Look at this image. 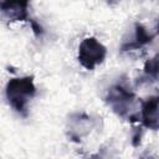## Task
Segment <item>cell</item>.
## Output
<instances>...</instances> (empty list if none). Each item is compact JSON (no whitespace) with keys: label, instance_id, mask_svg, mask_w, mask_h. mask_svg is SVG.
I'll use <instances>...</instances> for the list:
<instances>
[{"label":"cell","instance_id":"3957f363","mask_svg":"<svg viewBox=\"0 0 159 159\" xmlns=\"http://www.w3.org/2000/svg\"><path fill=\"white\" fill-rule=\"evenodd\" d=\"M135 99L134 93L123 84H116L109 88L107 94V102L112 109L120 117L128 118L130 120V109Z\"/></svg>","mask_w":159,"mask_h":159},{"label":"cell","instance_id":"6da1fadb","mask_svg":"<svg viewBox=\"0 0 159 159\" xmlns=\"http://www.w3.org/2000/svg\"><path fill=\"white\" fill-rule=\"evenodd\" d=\"M6 99L10 107L21 117L26 118L29 114V102L36 94L34 77H17L11 78L5 88Z\"/></svg>","mask_w":159,"mask_h":159},{"label":"cell","instance_id":"7a4b0ae2","mask_svg":"<svg viewBox=\"0 0 159 159\" xmlns=\"http://www.w3.org/2000/svg\"><path fill=\"white\" fill-rule=\"evenodd\" d=\"M107 56V48L96 39H84L78 47V61L88 71H92L96 66L101 65Z\"/></svg>","mask_w":159,"mask_h":159},{"label":"cell","instance_id":"8992f818","mask_svg":"<svg viewBox=\"0 0 159 159\" xmlns=\"http://www.w3.org/2000/svg\"><path fill=\"white\" fill-rule=\"evenodd\" d=\"M154 39V34L148 32V30L142 26L140 24H135V30H134V40H132L129 43H123L122 51H128L133 48H140L144 45H148L152 42Z\"/></svg>","mask_w":159,"mask_h":159},{"label":"cell","instance_id":"5b68a950","mask_svg":"<svg viewBox=\"0 0 159 159\" xmlns=\"http://www.w3.org/2000/svg\"><path fill=\"white\" fill-rule=\"evenodd\" d=\"M140 120L144 127L153 130L158 129V97L153 96L142 102Z\"/></svg>","mask_w":159,"mask_h":159},{"label":"cell","instance_id":"277c9868","mask_svg":"<svg viewBox=\"0 0 159 159\" xmlns=\"http://www.w3.org/2000/svg\"><path fill=\"white\" fill-rule=\"evenodd\" d=\"M29 2L27 1H1L0 2V14L7 21H29L36 36L43 34L42 27L29 16Z\"/></svg>","mask_w":159,"mask_h":159},{"label":"cell","instance_id":"52a82bcc","mask_svg":"<svg viewBox=\"0 0 159 159\" xmlns=\"http://www.w3.org/2000/svg\"><path fill=\"white\" fill-rule=\"evenodd\" d=\"M145 73L149 75V77H153L154 81L158 77V62H157V56L153 57L152 60H149L145 65Z\"/></svg>","mask_w":159,"mask_h":159}]
</instances>
